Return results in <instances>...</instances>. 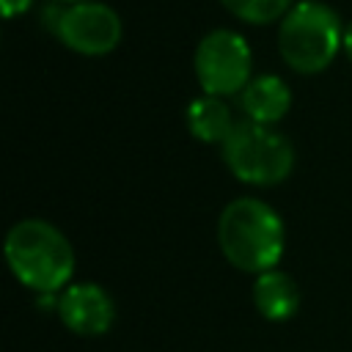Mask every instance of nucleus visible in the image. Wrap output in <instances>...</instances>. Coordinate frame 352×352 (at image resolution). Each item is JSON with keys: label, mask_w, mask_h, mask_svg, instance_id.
I'll return each instance as SVG.
<instances>
[{"label": "nucleus", "mask_w": 352, "mask_h": 352, "mask_svg": "<svg viewBox=\"0 0 352 352\" xmlns=\"http://www.w3.org/2000/svg\"><path fill=\"white\" fill-rule=\"evenodd\" d=\"M217 248L239 272H267L280 264L286 250V228L280 214L261 198H231L217 214Z\"/></svg>", "instance_id": "nucleus-1"}, {"label": "nucleus", "mask_w": 352, "mask_h": 352, "mask_svg": "<svg viewBox=\"0 0 352 352\" xmlns=\"http://www.w3.org/2000/svg\"><path fill=\"white\" fill-rule=\"evenodd\" d=\"M3 256L11 275L36 294H60L74 278V248L44 217L16 220L6 234Z\"/></svg>", "instance_id": "nucleus-2"}, {"label": "nucleus", "mask_w": 352, "mask_h": 352, "mask_svg": "<svg viewBox=\"0 0 352 352\" xmlns=\"http://www.w3.org/2000/svg\"><path fill=\"white\" fill-rule=\"evenodd\" d=\"M344 22L322 0H297L278 22V55L294 74H322L338 58Z\"/></svg>", "instance_id": "nucleus-3"}, {"label": "nucleus", "mask_w": 352, "mask_h": 352, "mask_svg": "<svg viewBox=\"0 0 352 352\" xmlns=\"http://www.w3.org/2000/svg\"><path fill=\"white\" fill-rule=\"evenodd\" d=\"M220 157L234 179L253 187H275L294 170V146L278 129L239 118L220 146Z\"/></svg>", "instance_id": "nucleus-4"}, {"label": "nucleus", "mask_w": 352, "mask_h": 352, "mask_svg": "<svg viewBox=\"0 0 352 352\" xmlns=\"http://www.w3.org/2000/svg\"><path fill=\"white\" fill-rule=\"evenodd\" d=\"M192 72L204 94L223 99L239 96L253 77V50L242 33L231 28H214L195 44Z\"/></svg>", "instance_id": "nucleus-5"}, {"label": "nucleus", "mask_w": 352, "mask_h": 352, "mask_svg": "<svg viewBox=\"0 0 352 352\" xmlns=\"http://www.w3.org/2000/svg\"><path fill=\"white\" fill-rule=\"evenodd\" d=\"M52 36L82 58H102L110 55L124 36V22L110 3L102 0H82V3H63L58 25Z\"/></svg>", "instance_id": "nucleus-6"}, {"label": "nucleus", "mask_w": 352, "mask_h": 352, "mask_svg": "<svg viewBox=\"0 0 352 352\" xmlns=\"http://www.w3.org/2000/svg\"><path fill=\"white\" fill-rule=\"evenodd\" d=\"M55 314L74 336L96 338L113 327L116 302L104 286L94 280H72L60 294H55Z\"/></svg>", "instance_id": "nucleus-7"}, {"label": "nucleus", "mask_w": 352, "mask_h": 352, "mask_svg": "<svg viewBox=\"0 0 352 352\" xmlns=\"http://www.w3.org/2000/svg\"><path fill=\"white\" fill-rule=\"evenodd\" d=\"M239 107L248 121L278 126L292 110V88L278 74H253L239 94Z\"/></svg>", "instance_id": "nucleus-8"}, {"label": "nucleus", "mask_w": 352, "mask_h": 352, "mask_svg": "<svg viewBox=\"0 0 352 352\" xmlns=\"http://www.w3.org/2000/svg\"><path fill=\"white\" fill-rule=\"evenodd\" d=\"M250 297H253V308L267 322H286V319H292L300 311V302H302L297 280L286 270H280V267H272L267 272L253 275Z\"/></svg>", "instance_id": "nucleus-9"}, {"label": "nucleus", "mask_w": 352, "mask_h": 352, "mask_svg": "<svg viewBox=\"0 0 352 352\" xmlns=\"http://www.w3.org/2000/svg\"><path fill=\"white\" fill-rule=\"evenodd\" d=\"M184 124L195 140H201L206 146H223L226 138L234 132L236 118L223 96L201 94V96L190 99V104L184 110Z\"/></svg>", "instance_id": "nucleus-10"}, {"label": "nucleus", "mask_w": 352, "mask_h": 352, "mask_svg": "<svg viewBox=\"0 0 352 352\" xmlns=\"http://www.w3.org/2000/svg\"><path fill=\"white\" fill-rule=\"evenodd\" d=\"M297 0H220V6L245 25H272L286 16V11Z\"/></svg>", "instance_id": "nucleus-11"}, {"label": "nucleus", "mask_w": 352, "mask_h": 352, "mask_svg": "<svg viewBox=\"0 0 352 352\" xmlns=\"http://www.w3.org/2000/svg\"><path fill=\"white\" fill-rule=\"evenodd\" d=\"M33 3L36 0H0V11L6 19H16V16L28 14L33 8Z\"/></svg>", "instance_id": "nucleus-12"}, {"label": "nucleus", "mask_w": 352, "mask_h": 352, "mask_svg": "<svg viewBox=\"0 0 352 352\" xmlns=\"http://www.w3.org/2000/svg\"><path fill=\"white\" fill-rule=\"evenodd\" d=\"M341 52H344L346 60L352 63V22L344 25V44H341Z\"/></svg>", "instance_id": "nucleus-13"}, {"label": "nucleus", "mask_w": 352, "mask_h": 352, "mask_svg": "<svg viewBox=\"0 0 352 352\" xmlns=\"http://www.w3.org/2000/svg\"><path fill=\"white\" fill-rule=\"evenodd\" d=\"M55 3H66L69 6V3H82V0H55Z\"/></svg>", "instance_id": "nucleus-14"}]
</instances>
